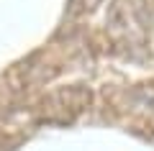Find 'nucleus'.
<instances>
[{"instance_id":"obj_1","label":"nucleus","mask_w":154,"mask_h":151,"mask_svg":"<svg viewBox=\"0 0 154 151\" xmlns=\"http://www.w3.org/2000/svg\"><path fill=\"white\" fill-rule=\"evenodd\" d=\"M95 95L88 85H67L54 90L49 97L44 100V110L49 120H72L75 115L85 113V110L93 105Z\"/></svg>"},{"instance_id":"obj_2","label":"nucleus","mask_w":154,"mask_h":151,"mask_svg":"<svg viewBox=\"0 0 154 151\" xmlns=\"http://www.w3.org/2000/svg\"><path fill=\"white\" fill-rule=\"evenodd\" d=\"M131 95L136 97L141 105L154 103V82H144V85H136V87L131 90Z\"/></svg>"}]
</instances>
